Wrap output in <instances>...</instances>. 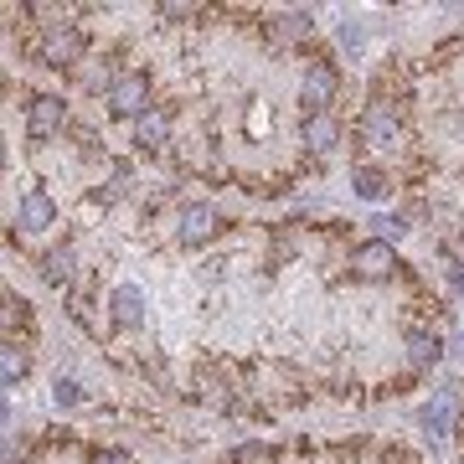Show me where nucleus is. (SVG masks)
<instances>
[{
	"label": "nucleus",
	"instance_id": "1",
	"mask_svg": "<svg viewBox=\"0 0 464 464\" xmlns=\"http://www.w3.org/2000/svg\"><path fill=\"white\" fill-rule=\"evenodd\" d=\"M83 52H88V42H83V32L78 26H52L47 36H42V47H36V57H42V67H78L83 63Z\"/></svg>",
	"mask_w": 464,
	"mask_h": 464
},
{
	"label": "nucleus",
	"instance_id": "2",
	"mask_svg": "<svg viewBox=\"0 0 464 464\" xmlns=\"http://www.w3.org/2000/svg\"><path fill=\"white\" fill-rule=\"evenodd\" d=\"M351 274L362 284H382L398 274V258H392V243H382V237H372V243H362V248L351 253Z\"/></svg>",
	"mask_w": 464,
	"mask_h": 464
},
{
	"label": "nucleus",
	"instance_id": "3",
	"mask_svg": "<svg viewBox=\"0 0 464 464\" xmlns=\"http://www.w3.org/2000/svg\"><path fill=\"white\" fill-rule=\"evenodd\" d=\"M217 232H222V212L207 207V201H197V207H186L181 222H176V243H181V248H201V243H212Z\"/></svg>",
	"mask_w": 464,
	"mask_h": 464
},
{
	"label": "nucleus",
	"instance_id": "4",
	"mask_svg": "<svg viewBox=\"0 0 464 464\" xmlns=\"http://www.w3.org/2000/svg\"><path fill=\"white\" fill-rule=\"evenodd\" d=\"M109 109H114L119 119H145L150 114V83H145V72H124V78H119V88L109 93Z\"/></svg>",
	"mask_w": 464,
	"mask_h": 464
},
{
	"label": "nucleus",
	"instance_id": "5",
	"mask_svg": "<svg viewBox=\"0 0 464 464\" xmlns=\"http://www.w3.org/2000/svg\"><path fill=\"white\" fill-rule=\"evenodd\" d=\"M63 119H67V103L57 93H36L32 109H26V134L32 140H52V134L63 130Z\"/></svg>",
	"mask_w": 464,
	"mask_h": 464
},
{
	"label": "nucleus",
	"instance_id": "6",
	"mask_svg": "<svg viewBox=\"0 0 464 464\" xmlns=\"http://www.w3.org/2000/svg\"><path fill=\"white\" fill-rule=\"evenodd\" d=\"M335 88H341V78H335L331 63H310V67H304L299 93H304V103H310V114H325V103L335 99Z\"/></svg>",
	"mask_w": 464,
	"mask_h": 464
},
{
	"label": "nucleus",
	"instance_id": "7",
	"mask_svg": "<svg viewBox=\"0 0 464 464\" xmlns=\"http://www.w3.org/2000/svg\"><path fill=\"white\" fill-rule=\"evenodd\" d=\"M16 222H21L26 232H47L52 222H57V201H52L47 191H42V186H32V191L21 197V212H16Z\"/></svg>",
	"mask_w": 464,
	"mask_h": 464
},
{
	"label": "nucleus",
	"instance_id": "8",
	"mask_svg": "<svg viewBox=\"0 0 464 464\" xmlns=\"http://www.w3.org/2000/svg\"><path fill=\"white\" fill-rule=\"evenodd\" d=\"M335 140H341V124L331 114H304V145L315 150V155L335 150Z\"/></svg>",
	"mask_w": 464,
	"mask_h": 464
},
{
	"label": "nucleus",
	"instance_id": "9",
	"mask_svg": "<svg viewBox=\"0 0 464 464\" xmlns=\"http://www.w3.org/2000/svg\"><path fill=\"white\" fill-rule=\"evenodd\" d=\"M145 320V295L134 284H119L114 289V325H140Z\"/></svg>",
	"mask_w": 464,
	"mask_h": 464
},
{
	"label": "nucleus",
	"instance_id": "10",
	"mask_svg": "<svg viewBox=\"0 0 464 464\" xmlns=\"http://www.w3.org/2000/svg\"><path fill=\"white\" fill-rule=\"evenodd\" d=\"M351 186H356V197H362V201H382L387 191H392L387 170H377V166H356V170H351Z\"/></svg>",
	"mask_w": 464,
	"mask_h": 464
},
{
	"label": "nucleus",
	"instance_id": "11",
	"mask_svg": "<svg viewBox=\"0 0 464 464\" xmlns=\"http://www.w3.org/2000/svg\"><path fill=\"white\" fill-rule=\"evenodd\" d=\"M362 134L366 140H372V145H392V140H398V119L387 114V109H366V119H362Z\"/></svg>",
	"mask_w": 464,
	"mask_h": 464
},
{
	"label": "nucleus",
	"instance_id": "12",
	"mask_svg": "<svg viewBox=\"0 0 464 464\" xmlns=\"http://www.w3.org/2000/svg\"><path fill=\"white\" fill-rule=\"evenodd\" d=\"M134 134H140V145H145V150H160V145H166V134H170V114H166V109H150V114L134 124Z\"/></svg>",
	"mask_w": 464,
	"mask_h": 464
},
{
	"label": "nucleus",
	"instance_id": "13",
	"mask_svg": "<svg viewBox=\"0 0 464 464\" xmlns=\"http://www.w3.org/2000/svg\"><path fill=\"white\" fill-rule=\"evenodd\" d=\"M408 356H413V366H433L439 356H444V341L429 335V331H413L408 335Z\"/></svg>",
	"mask_w": 464,
	"mask_h": 464
},
{
	"label": "nucleus",
	"instance_id": "14",
	"mask_svg": "<svg viewBox=\"0 0 464 464\" xmlns=\"http://www.w3.org/2000/svg\"><path fill=\"white\" fill-rule=\"evenodd\" d=\"M227 464H279V449L274 444H237L227 454Z\"/></svg>",
	"mask_w": 464,
	"mask_h": 464
},
{
	"label": "nucleus",
	"instance_id": "15",
	"mask_svg": "<svg viewBox=\"0 0 464 464\" xmlns=\"http://www.w3.org/2000/svg\"><path fill=\"white\" fill-rule=\"evenodd\" d=\"M72 264H78V253H72V248H57V253H47V258H42V274H47L52 284H63L67 274H72Z\"/></svg>",
	"mask_w": 464,
	"mask_h": 464
},
{
	"label": "nucleus",
	"instance_id": "16",
	"mask_svg": "<svg viewBox=\"0 0 464 464\" xmlns=\"http://www.w3.org/2000/svg\"><path fill=\"white\" fill-rule=\"evenodd\" d=\"M295 253H299V232L295 227H279V232H274V248H268V258H274V264H289Z\"/></svg>",
	"mask_w": 464,
	"mask_h": 464
},
{
	"label": "nucleus",
	"instance_id": "17",
	"mask_svg": "<svg viewBox=\"0 0 464 464\" xmlns=\"http://www.w3.org/2000/svg\"><path fill=\"white\" fill-rule=\"evenodd\" d=\"M52 402H57V408H78V402H83V387L72 377H57L52 382Z\"/></svg>",
	"mask_w": 464,
	"mask_h": 464
},
{
	"label": "nucleus",
	"instance_id": "18",
	"mask_svg": "<svg viewBox=\"0 0 464 464\" xmlns=\"http://www.w3.org/2000/svg\"><path fill=\"white\" fill-rule=\"evenodd\" d=\"M372 227H377L382 243H398V237H408V222H402V217H372Z\"/></svg>",
	"mask_w": 464,
	"mask_h": 464
},
{
	"label": "nucleus",
	"instance_id": "19",
	"mask_svg": "<svg viewBox=\"0 0 464 464\" xmlns=\"http://www.w3.org/2000/svg\"><path fill=\"white\" fill-rule=\"evenodd\" d=\"M0 366H5V387H16V382L26 377V356H21L16 346H5V356H0Z\"/></svg>",
	"mask_w": 464,
	"mask_h": 464
},
{
	"label": "nucleus",
	"instance_id": "20",
	"mask_svg": "<svg viewBox=\"0 0 464 464\" xmlns=\"http://www.w3.org/2000/svg\"><path fill=\"white\" fill-rule=\"evenodd\" d=\"M418 423H423V429H433V433H444L449 429V408H444V402H429V408L418 413Z\"/></svg>",
	"mask_w": 464,
	"mask_h": 464
},
{
	"label": "nucleus",
	"instance_id": "21",
	"mask_svg": "<svg viewBox=\"0 0 464 464\" xmlns=\"http://www.w3.org/2000/svg\"><path fill=\"white\" fill-rule=\"evenodd\" d=\"M279 36H310V16H304V11H289V16H279Z\"/></svg>",
	"mask_w": 464,
	"mask_h": 464
},
{
	"label": "nucleus",
	"instance_id": "22",
	"mask_svg": "<svg viewBox=\"0 0 464 464\" xmlns=\"http://www.w3.org/2000/svg\"><path fill=\"white\" fill-rule=\"evenodd\" d=\"M93 464H134V459L124 454V449H99V454H93Z\"/></svg>",
	"mask_w": 464,
	"mask_h": 464
}]
</instances>
